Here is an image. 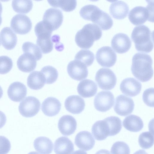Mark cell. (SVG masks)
I'll return each instance as SVG.
<instances>
[{
    "label": "cell",
    "mask_w": 154,
    "mask_h": 154,
    "mask_svg": "<svg viewBox=\"0 0 154 154\" xmlns=\"http://www.w3.org/2000/svg\"><path fill=\"white\" fill-rule=\"evenodd\" d=\"M114 101V97L111 92L102 91L99 92L95 97L94 106L97 111L106 112L113 106Z\"/></svg>",
    "instance_id": "9"
},
{
    "label": "cell",
    "mask_w": 154,
    "mask_h": 154,
    "mask_svg": "<svg viewBox=\"0 0 154 154\" xmlns=\"http://www.w3.org/2000/svg\"><path fill=\"white\" fill-rule=\"evenodd\" d=\"M74 150L73 143L67 137H60L54 142V150L56 154H71Z\"/></svg>",
    "instance_id": "24"
},
{
    "label": "cell",
    "mask_w": 154,
    "mask_h": 154,
    "mask_svg": "<svg viewBox=\"0 0 154 154\" xmlns=\"http://www.w3.org/2000/svg\"><path fill=\"white\" fill-rule=\"evenodd\" d=\"M133 154H148L145 150L140 149L134 152Z\"/></svg>",
    "instance_id": "47"
},
{
    "label": "cell",
    "mask_w": 154,
    "mask_h": 154,
    "mask_svg": "<svg viewBox=\"0 0 154 154\" xmlns=\"http://www.w3.org/2000/svg\"><path fill=\"white\" fill-rule=\"evenodd\" d=\"M17 65L19 69L25 72H30L33 71L37 65V60L32 55L24 53L18 58Z\"/></svg>",
    "instance_id": "22"
},
{
    "label": "cell",
    "mask_w": 154,
    "mask_h": 154,
    "mask_svg": "<svg viewBox=\"0 0 154 154\" xmlns=\"http://www.w3.org/2000/svg\"><path fill=\"white\" fill-rule=\"evenodd\" d=\"M75 60L81 62L87 67L93 63L94 56L93 53L88 50H81L76 54Z\"/></svg>",
    "instance_id": "34"
},
{
    "label": "cell",
    "mask_w": 154,
    "mask_h": 154,
    "mask_svg": "<svg viewBox=\"0 0 154 154\" xmlns=\"http://www.w3.org/2000/svg\"><path fill=\"white\" fill-rule=\"evenodd\" d=\"M63 14L60 9L50 8L44 13L43 21L48 24L52 31L57 29L61 25L63 21Z\"/></svg>",
    "instance_id": "11"
},
{
    "label": "cell",
    "mask_w": 154,
    "mask_h": 154,
    "mask_svg": "<svg viewBox=\"0 0 154 154\" xmlns=\"http://www.w3.org/2000/svg\"><path fill=\"white\" fill-rule=\"evenodd\" d=\"M0 45H1V43H0Z\"/></svg>",
    "instance_id": "52"
},
{
    "label": "cell",
    "mask_w": 154,
    "mask_h": 154,
    "mask_svg": "<svg viewBox=\"0 0 154 154\" xmlns=\"http://www.w3.org/2000/svg\"><path fill=\"white\" fill-rule=\"evenodd\" d=\"M61 107V104L57 98L49 97L46 98L43 102L41 109L46 116L52 117L58 114Z\"/></svg>",
    "instance_id": "19"
},
{
    "label": "cell",
    "mask_w": 154,
    "mask_h": 154,
    "mask_svg": "<svg viewBox=\"0 0 154 154\" xmlns=\"http://www.w3.org/2000/svg\"><path fill=\"white\" fill-rule=\"evenodd\" d=\"M34 146L35 150L41 154H50L53 149L52 141L45 137L36 138L34 142Z\"/></svg>",
    "instance_id": "27"
},
{
    "label": "cell",
    "mask_w": 154,
    "mask_h": 154,
    "mask_svg": "<svg viewBox=\"0 0 154 154\" xmlns=\"http://www.w3.org/2000/svg\"><path fill=\"white\" fill-rule=\"evenodd\" d=\"M97 90V84L89 79H85L80 82L77 87L78 94L84 98H89L94 96Z\"/></svg>",
    "instance_id": "20"
},
{
    "label": "cell",
    "mask_w": 154,
    "mask_h": 154,
    "mask_svg": "<svg viewBox=\"0 0 154 154\" xmlns=\"http://www.w3.org/2000/svg\"><path fill=\"white\" fill-rule=\"evenodd\" d=\"M134 106V102L131 98L121 94L116 97L114 109L119 115L126 116L132 112Z\"/></svg>",
    "instance_id": "10"
},
{
    "label": "cell",
    "mask_w": 154,
    "mask_h": 154,
    "mask_svg": "<svg viewBox=\"0 0 154 154\" xmlns=\"http://www.w3.org/2000/svg\"><path fill=\"white\" fill-rule=\"evenodd\" d=\"M101 10L93 5L84 6L80 10L79 14L84 19L91 21L94 23L98 18Z\"/></svg>",
    "instance_id": "29"
},
{
    "label": "cell",
    "mask_w": 154,
    "mask_h": 154,
    "mask_svg": "<svg viewBox=\"0 0 154 154\" xmlns=\"http://www.w3.org/2000/svg\"><path fill=\"white\" fill-rule=\"evenodd\" d=\"M77 123L75 119L72 116L65 115L59 119L58 126L61 133L64 136L73 134L76 130Z\"/></svg>",
    "instance_id": "16"
},
{
    "label": "cell",
    "mask_w": 154,
    "mask_h": 154,
    "mask_svg": "<svg viewBox=\"0 0 154 154\" xmlns=\"http://www.w3.org/2000/svg\"><path fill=\"white\" fill-rule=\"evenodd\" d=\"M143 100L147 106L154 107V88H150L146 89L143 95Z\"/></svg>",
    "instance_id": "42"
},
{
    "label": "cell",
    "mask_w": 154,
    "mask_h": 154,
    "mask_svg": "<svg viewBox=\"0 0 154 154\" xmlns=\"http://www.w3.org/2000/svg\"><path fill=\"white\" fill-rule=\"evenodd\" d=\"M95 143V140L91 133L87 131L79 132L76 135L75 143L79 148L86 151L92 149Z\"/></svg>",
    "instance_id": "15"
},
{
    "label": "cell",
    "mask_w": 154,
    "mask_h": 154,
    "mask_svg": "<svg viewBox=\"0 0 154 154\" xmlns=\"http://www.w3.org/2000/svg\"><path fill=\"white\" fill-rule=\"evenodd\" d=\"M2 13L0 12V25H1L2 21V18L1 16Z\"/></svg>",
    "instance_id": "51"
},
{
    "label": "cell",
    "mask_w": 154,
    "mask_h": 154,
    "mask_svg": "<svg viewBox=\"0 0 154 154\" xmlns=\"http://www.w3.org/2000/svg\"><path fill=\"white\" fill-rule=\"evenodd\" d=\"M153 3L150 2L146 7L136 6L132 9L128 14V19L135 25L143 24L148 20L153 22Z\"/></svg>",
    "instance_id": "4"
},
{
    "label": "cell",
    "mask_w": 154,
    "mask_h": 154,
    "mask_svg": "<svg viewBox=\"0 0 154 154\" xmlns=\"http://www.w3.org/2000/svg\"><path fill=\"white\" fill-rule=\"evenodd\" d=\"M3 94V91L2 89L0 86V99L2 97Z\"/></svg>",
    "instance_id": "48"
},
{
    "label": "cell",
    "mask_w": 154,
    "mask_h": 154,
    "mask_svg": "<svg viewBox=\"0 0 154 154\" xmlns=\"http://www.w3.org/2000/svg\"><path fill=\"white\" fill-rule=\"evenodd\" d=\"M64 105L66 110L74 114L81 113L85 106L84 100L77 95H72L67 97L65 100Z\"/></svg>",
    "instance_id": "17"
},
{
    "label": "cell",
    "mask_w": 154,
    "mask_h": 154,
    "mask_svg": "<svg viewBox=\"0 0 154 154\" xmlns=\"http://www.w3.org/2000/svg\"><path fill=\"white\" fill-rule=\"evenodd\" d=\"M27 88L22 83L14 82L9 86L8 90V97L12 101L19 102L23 100L27 94Z\"/></svg>",
    "instance_id": "18"
},
{
    "label": "cell",
    "mask_w": 154,
    "mask_h": 154,
    "mask_svg": "<svg viewBox=\"0 0 154 154\" xmlns=\"http://www.w3.org/2000/svg\"><path fill=\"white\" fill-rule=\"evenodd\" d=\"M41 72L43 74L46 79V83L51 84L54 83L57 79L58 73L54 67L48 66L43 67Z\"/></svg>",
    "instance_id": "36"
},
{
    "label": "cell",
    "mask_w": 154,
    "mask_h": 154,
    "mask_svg": "<svg viewBox=\"0 0 154 154\" xmlns=\"http://www.w3.org/2000/svg\"><path fill=\"white\" fill-rule=\"evenodd\" d=\"M45 84V79L44 75L41 71H33L29 74L27 78V85L32 89L39 90Z\"/></svg>",
    "instance_id": "26"
},
{
    "label": "cell",
    "mask_w": 154,
    "mask_h": 154,
    "mask_svg": "<svg viewBox=\"0 0 154 154\" xmlns=\"http://www.w3.org/2000/svg\"><path fill=\"white\" fill-rule=\"evenodd\" d=\"M11 148V144L8 139L0 136V154H7Z\"/></svg>",
    "instance_id": "43"
},
{
    "label": "cell",
    "mask_w": 154,
    "mask_h": 154,
    "mask_svg": "<svg viewBox=\"0 0 154 154\" xmlns=\"http://www.w3.org/2000/svg\"><path fill=\"white\" fill-rule=\"evenodd\" d=\"M123 125L126 129L129 131L137 132L143 128V123L139 117L134 115H131L126 117L124 119Z\"/></svg>",
    "instance_id": "28"
},
{
    "label": "cell",
    "mask_w": 154,
    "mask_h": 154,
    "mask_svg": "<svg viewBox=\"0 0 154 154\" xmlns=\"http://www.w3.org/2000/svg\"><path fill=\"white\" fill-rule=\"evenodd\" d=\"M141 83L133 78L124 79L121 82L120 86L122 93L131 97H135L141 91Z\"/></svg>",
    "instance_id": "14"
},
{
    "label": "cell",
    "mask_w": 154,
    "mask_h": 154,
    "mask_svg": "<svg viewBox=\"0 0 154 154\" xmlns=\"http://www.w3.org/2000/svg\"><path fill=\"white\" fill-rule=\"evenodd\" d=\"M2 6L1 3L0 2V12L2 13Z\"/></svg>",
    "instance_id": "50"
},
{
    "label": "cell",
    "mask_w": 154,
    "mask_h": 154,
    "mask_svg": "<svg viewBox=\"0 0 154 154\" xmlns=\"http://www.w3.org/2000/svg\"><path fill=\"white\" fill-rule=\"evenodd\" d=\"M152 60L149 54L137 53L133 56L131 67V72L137 79L142 82L151 79L153 75Z\"/></svg>",
    "instance_id": "1"
},
{
    "label": "cell",
    "mask_w": 154,
    "mask_h": 154,
    "mask_svg": "<svg viewBox=\"0 0 154 154\" xmlns=\"http://www.w3.org/2000/svg\"><path fill=\"white\" fill-rule=\"evenodd\" d=\"M34 30L38 39L44 40L51 38L53 31L51 27L43 20L37 23Z\"/></svg>",
    "instance_id": "30"
},
{
    "label": "cell",
    "mask_w": 154,
    "mask_h": 154,
    "mask_svg": "<svg viewBox=\"0 0 154 154\" xmlns=\"http://www.w3.org/2000/svg\"><path fill=\"white\" fill-rule=\"evenodd\" d=\"M91 131L95 139L98 140H104L109 136V128L104 119L96 122L92 126Z\"/></svg>",
    "instance_id": "25"
},
{
    "label": "cell",
    "mask_w": 154,
    "mask_h": 154,
    "mask_svg": "<svg viewBox=\"0 0 154 154\" xmlns=\"http://www.w3.org/2000/svg\"><path fill=\"white\" fill-rule=\"evenodd\" d=\"M36 44L43 54L49 53L53 49V44L51 38L45 40L37 39Z\"/></svg>",
    "instance_id": "41"
},
{
    "label": "cell",
    "mask_w": 154,
    "mask_h": 154,
    "mask_svg": "<svg viewBox=\"0 0 154 154\" xmlns=\"http://www.w3.org/2000/svg\"><path fill=\"white\" fill-rule=\"evenodd\" d=\"M111 46L116 52L123 54L126 52L131 45V41L126 34L119 33L115 35L111 40Z\"/></svg>",
    "instance_id": "13"
},
{
    "label": "cell",
    "mask_w": 154,
    "mask_h": 154,
    "mask_svg": "<svg viewBox=\"0 0 154 154\" xmlns=\"http://www.w3.org/2000/svg\"><path fill=\"white\" fill-rule=\"evenodd\" d=\"M102 34V31L98 25L94 23L87 24L76 33L75 42L81 48L89 49L95 41L100 38Z\"/></svg>",
    "instance_id": "2"
},
{
    "label": "cell",
    "mask_w": 154,
    "mask_h": 154,
    "mask_svg": "<svg viewBox=\"0 0 154 154\" xmlns=\"http://www.w3.org/2000/svg\"><path fill=\"white\" fill-rule=\"evenodd\" d=\"M67 72L72 79L79 81L86 78L88 75L87 66L81 62L74 60L70 62L67 66Z\"/></svg>",
    "instance_id": "12"
},
{
    "label": "cell",
    "mask_w": 154,
    "mask_h": 154,
    "mask_svg": "<svg viewBox=\"0 0 154 154\" xmlns=\"http://www.w3.org/2000/svg\"><path fill=\"white\" fill-rule=\"evenodd\" d=\"M11 26L16 33L21 35L25 34L31 29L32 23L30 18L26 15L17 14L11 19Z\"/></svg>",
    "instance_id": "7"
},
{
    "label": "cell",
    "mask_w": 154,
    "mask_h": 154,
    "mask_svg": "<svg viewBox=\"0 0 154 154\" xmlns=\"http://www.w3.org/2000/svg\"><path fill=\"white\" fill-rule=\"evenodd\" d=\"M12 6L17 13L26 14L32 10L33 3L31 0H13Z\"/></svg>",
    "instance_id": "32"
},
{
    "label": "cell",
    "mask_w": 154,
    "mask_h": 154,
    "mask_svg": "<svg viewBox=\"0 0 154 154\" xmlns=\"http://www.w3.org/2000/svg\"><path fill=\"white\" fill-rule=\"evenodd\" d=\"M111 154H130V149L128 145L123 141H117L112 145Z\"/></svg>",
    "instance_id": "39"
},
{
    "label": "cell",
    "mask_w": 154,
    "mask_h": 154,
    "mask_svg": "<svg viewBox=\"0 0 154 154\" xmlns=\"http://www.w3.org/2000/svg\"><path fill=\"white\" fill-rule=\"evenodd\" d=\"M106 121L109 131V136H114L119 133L122 128V122L118 117L111 116L104 119Z\"/></svg>",
    "instance_id": "33"
},
{
    "label": "cell",
    "mask_w": 154,
    "mask_h": 154,
    "mask_svg": "<svg viewBox=\"0 0 154 154\" xmlns=\"http://www.w3.org/2000/svg\"><path fill=\"white\" fill-rule=\"evenodd\" d=\"M40 107L39 100L35 97L29 96L20 103L18 109L20 113L23 116L30 118L38 113Z\"/></svg>",
    "instance_id": "6"
},
{
    "label": "cell",
    "mask_w": 154,
    "mask_h": 154,
    "mask_svg": "<svg viewBox=\"0 0 154 154\" xmlns=\"http://www.w3.org/2000/svg\"><path fill=\"white\" fill-rule=\"evenodd\" d=\"M24 53H27L32 55L36 60H40L42 57V54L39 47L32 42H24L22 46Z\"/></svg>",
    "instance_id": "35"
},
{
    "label": "cell",
    "mask_w": 154,
    "mask_h": 154,
    "mask_svg": "<svg viewBox=\"0 0 154 154\" xmlns=\"http://www.w3.org/2000/svg\"><path fill=\"white\" fill-rule=\"evenodd\" d=\"M96 58L98 63L101 66L110 67L116 63L117 55L111 47L104 46L97 50Z\"/></svg>",
    "instance_id": "8"
},
{
    "label": "cell",
    "mask_w": 154,
    "mask_h": 154,
    "mask_svg": "<svg viewBox=\"0 0 154 154\" xmlns=\"http://www.w3.org/2000/svg\"><path fill=\"white\" fill-rule=\"evenodd\" d=\"M95 23L102 30H107L112 26L113 21L107 13L102 11L100 17Z\"/></svg>",
    "instance_id": "38"
},
{
    "label": "cell",
    "mask_w": 154,
    "mask_h": 154,
    "mask_svg": "<svg viewBox=\"0 0 154 154\" xmlns=\"http://www.w3.org/2000/svg\"><path fill=\"white\" fill-rule=\"evenodd\" d=\"M138 143L143 149H147L151 148L154 143L153 134L150 131L142 133L138 138Z\"/></svg>",
    "instance_id": "37"
},
{
    "label": "cell",
    "mask_w": 154,
    "mask_h": 154,
    "mask_svg": "<svg viewBox=\"0 0 154 154\" xmlns=\"http://www.w3.org/2000/svg\"><path fill=\"white\" fill-rule=\"evenodd\" d=\"M13 65L12 59L6 56H0V74H4L8 72Z\"/></svg>",
    "instance_id": "40"
},
{
    "label": "cell",
    "mask_w": 154,
    "mask_h": 154,
    "mask_svg": "<svg viewBox=\"0 0 154 154\" xmlns=\"http://www.w3.org/2000/svg\"><path fill=\"white\" fill-rule=\"evenodd\" d=\"M129 10L128 5L122 1L113 2L109 7V11L112 16L114 18L119 20L126 17Z\"/></svg>",
    "instance_id": "23"
},
{
    "label": "cell",
    "mask_w": 154,
    "mask_h": 154,
    "mask_svg": "<svg viewBox=\"0 0 154 154\" xmlns=\"http://www.w3.org/2000/svg\"><path fill=\"white\" fill-rule=\"evenodd\" d=\"M28 154H39L36 152L32 151V152H29Z\"/></svg>",
    "instance_id": "49"
},
{
    "label": "cell",
    "mask_w": 154,
    "mask_h": 154,
    "mask_svg": "<svg viewBox=\"0 0 154 154\" xmlns=\"http://www.w3.org/2000/svg\"><path fill=\"white\" fill-rule=\"evenodd\" d=\"M6 120V117L5 114L0 111V129L5 125Z\"/></svg>",
    "instance_id": "44"
},
{
    "label": "cell",
    "mask_w": 154,
    "mask_h": 154,
    "mask_svg": "<svg viewBox=\"0 0 154 154\" xmlns=\"http://www.w3.org/2000/svg\"><path fill=\"white\" fill-rule=\"evenodd\" d=\"M131 38L138 51L149 53L152 50L153 33L146 26L142 25L135 27L132 32Z\"/></svg>",
    "instance_id": "3"
},
{
    "label": "cell",
    "mask_w": 154,
    "mask_h": 154,
    "mask_svg": "<svg viewBox=\"0 0 154 154\" xmlns=\"http://www.w3.org/2000/svg\"><path fill=\"white\" fill-rule=\"evenodd\" d=\"M95 154H111L109 151L107 150L102 149L97 152Z\"/></svg>",
    "instance_id": "45"
},
{
    "label": "cell",
    "mask_w": 154,
    "mask_h": 154,
    "mask_svg": "<svg viewBox=\"0 0 154 154\" xmlns=\"http://www.w3.org/2000/svg\"><path fill=\"white\" fill-rule=\"evenodd\" d=\"M51 6L54 8H59L66 12L74 10L77 6L75 0H49L48 1Z\"/></svg>",
    "instance_id": "31"
},
{
    "label": "cell",
    "mask_w": 154,
    "mask_h": 154,
    "mask_svg": "<svg viewBox=\"0 0 154 154\" xmlns=\"http://www.w3.org/2000/svg\"><path fill=\"white\" fill-rule=\"evenodd\" d=\"M72 154H87V153L83 150H79L74 151Z\"/></svg>",
    "instance_id": "46"
},
{
    "label": "cell",
    "mask_w": 154,
    "mask_h": 154,
    "mask_svg": "<svg viewBox=\"0 0 154 154\" xmlns=\"http://www.w3.org/2000/svg\"><path fill=\"white\" fill-rule=\"evenodd\" d=\"M95 80L99 87L103 90L112 89L117 82V78L114 72L106 68L98 70L95 75Z\"/></svg>",
    "instance_id": "5"
},
{
    "label": "cell",
    "mask_w": 154,
    "mask_h": 154,
    "mask_svg": "<svg viewBox=\"0 0 154 154\" xmlns=\"http://www.w3.org/2000/svg\"><path fill=\"white\" fill-rule=\"evenodd\" d=\"M0 37L2 45L8 50L13 49L17 44L16 35L10 27H5L2 29Z\"/></svg>",
    "instance_id": "21"
}]
</instances>
